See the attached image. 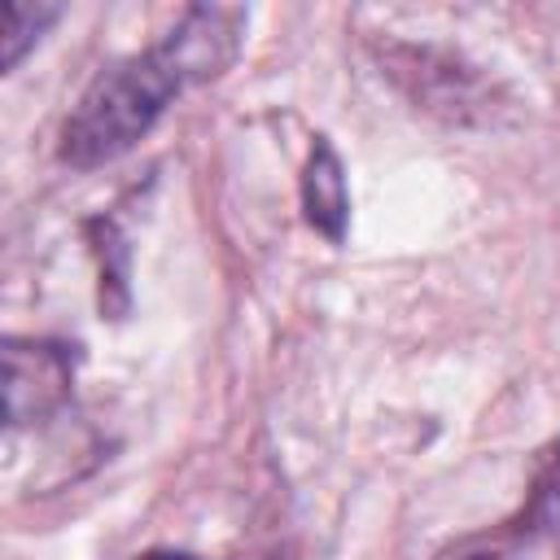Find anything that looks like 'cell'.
Here are the masks:
<instances>
[{
  "mask_svg": "<svg viewBox=\"0 0 560 560\" xmlns=\"http://www.w3.org/2000/svg\"><path fill=\"white\" fill-rule=\"evenodd\" d=\"M245 26L249 13L236 4H188L158 44L105 66L83 88L61 127L57 158L74 171H96L131 153L179 92L219 79L236 61Z\"/></svg>",
  "mask_w": 560,
  "mask_h": 560,
  "instance_id": "obj_1",
  "label": "cell"
},
{
  "mask_svg": "<svg viewBox=\"0 0 560 560\" xmlns=\"http://www.w3.org/2000/svg\"><path fill=\"white\" fill-rule=\"evenodd\" d=\"M70 402V354L52 341L4 337V424H39Z\"/></svg>",
  "mask_w": 560,
  "mask_h": 560,
  "instance_id": "obj_2",
  "label": "cell"
},
{
  "mask_svg": "<svg viewBox=\"0 0 560 560\" xmlns=\"http://www.w3.org/2000/svg\"><path fill=\"white\" fill-rule=\"evenodd\" d=\"M302 210H306V223H311L324 241H332V245L346 241V223H350L346 166H341L337 149H332L324 136H315L311 158H306V166H302Z\"/></svg>",
  "mask_w": 560,
  "mask_h": 560,
  "instance_id": "obj_3",
  "label": "cell"
},
{
  "mask_svg": "<svg viewBox=\"0 0 560 560\" xmlns=\"http://www.w3.org/2000/svg\"><path fill=\"white\" fill-rule=\"evenodd\" d=\"M61 18L57 4H26V0H4L0 4V61L4 70H18L22 57L39 44V35Z\"/></svg>",
  "mask_w": 560,
  "mask_h": 560,
  "instance_id": "obj_4",
  "label": "cell"
},
{
  "mask_svg": "<svg viewBox=\"0 0 560 560\" xmlns=\"http://www.w3.org/2000/svg\"><path fill=\"white\" fill-rule=\"evenodd\" d=\"M521 525L529 534H542V538H556L560 542V451H551L534 477V490L525 499V516Z\"/></svg>",
  "mask_w": 560,
  "mask_h": 560,
  "instance_id": "obj_5",
  "label": "cell"
},
{
  "mask_svg": "<svg viewBox=\"0 0 560 560\" xmlns=\"http://www.w3.org/2000/svg\"><path fill=\"white\" fill-rule=\"evenodd\" d=\"M140 560H197V556H184V551H149Z\"/></svg>",
  "mask_w": 560,
  "mask_h": 560,
  "instance_id": "obj_6",
  "label": "cell"
}]
</instances>
